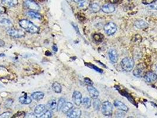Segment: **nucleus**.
<instances>
[{"label":"nucleus","instance_id":"f257e3e1","mask_svg":"<svg viewBox=\"0 0 157 118\" xmlns=\"http://www.w3.org/2000/svg\"><path fill=\"white\" fill-rule=\"evenodd\" d=\"M19 25L22 29L31 34L37 33L39 31V28L28 20H20L19 21Z\"/></svg>","mask_w":157,"mask_h":118},{"label":"nucleus","instance_id":"f03ea898","mask_svg":"<svg viewBox=\"0 0 157 118\" xmlns=\"http://www.w3.org/2000/svg\"><path fill=\"white\" fill-rule=\"evenodd\" d=\"M120 65L123 70L126 71V72H131L133 68L134 61L132 58L125 57L122 59Z\"/></svg>","mask_w":157,"mask_h":118},{"label":"nucleus","instance_id":"7ed1b4c3","mask_svg":"<svg viewBox=\"0 0 157 118\" xmlns=\"http://www.w3.org/2000/svg\"><path fill=\"white\" fill-rule=\"evenodd\" d=\"M101 111L104 115L111 116L113 113V106L108 101L104 102L101 105Z\"/></svg>","mask_w":157,"mask_h":118},{"label":"nucleus","instance_id":"20e7f679","mask_svg":"<svg viewBox=\"0 0 157 118\" xmlns=\"http://www.w3.org/2000/svg\"><path fill=\"white\" fill-rule=\"evenodd\" d=\"M7 33L10 37L14 38H21L25 35V32L21 30H17L13 28H7Z\"/></svg>","mask_w":157,"mask_h":118},{"label":"nucleus","instance_id":"39448f33","mask_svg":"<svg viewBox=\"0 0 157 118\" xmlns=\"http://www.w3.org/2000/svg\"><path fill=\"white\" fill-rule=\"evenodd\" d=\"M104 30L107 35H112L116 33L117 30V27L115 23L109 22L105 26Z\"/></svg>","mask_w":157,"mask_h":118},{"label":"nucleus","instance_id":"423d86ee","mask_svg":"<svg viewBox=\"0 0 157 118\" xmlns=\"http://www.w3.org/2000/svg\"><path fill=\"white\" fill-rule=\"evenodd\" d=\"M24 5L26 8L31 11H38L40 9V7L39 4L35 1H34L33 0H26L24 2Z\"/></svg>","mask_w":157,"mask_h":118},{"label":"nucleus","instance_id":"0eeeda50","mask_svg":"<svg viewBox=\"0 0 157 118\" xmlns=\"http://www.w3.org/2000/svg\"><path fill=\"white\" fill-rule=\"evenodd\" d=\"M145 68V67L143 64L140 63V64H138L133 71V75L135 76H136L139 78L142 77Z\"/></svg>","mask_w":157,"mask_h":118},{"label":"nucleus","instance_id":"6e6552de","mask_svg":"<svg viewBox=\"0 0 157 118\" xmlns=\"http://www.w3.org/2000/svg\"><path fill=\"white\" fill-rule=\"evenodd\" d=\"M72 99L74 103L77 106H79L82 102V93L78 91H74L73 93Z\"/></svg>","mask_w":157,"mask_h":118},{"label":"nucleus","instance_id":"1a4fd4ad","mask_svg":"<svg viewBox=\"0 0 157 118\" xmlns=\"http://www.w3.org/2000/svg\"><path fill=\"white\" fill-rule=\"evenodd\" d=\"M82 115V111L78 108H75L70 110L67 113V116L70 118H78Z\"/></svg>","mask_w":157,"mask_h":118},{"label":"nucleus","instance_id":"9d476101","mask_svg":"<svg viewBox=\"0 0 157 118\" xmlns=\"http://www.w3.org/2000/svg\"><path fill=\"white\" fill-rule=\"evenodd\" d=\"M143 78L148 83H152L157 80V75H156V73L150 72L144 75Z\"/></svg>","mask_w":157,"mask_h":118},{"label":"nucleus","instance_id":"9b49d317","mask_svg":"<svg viewBox=\"0 0 157 118\" xmlns=\"http://www.w3.org/2000/svg\"><path fill=\"white\" fill-rule=\"evenodd\" d=\"M87 91L89 92V93L90 94V96L93 99H96L99 96V93L98 90L92 86H88L87 87Z\"/></svg>","mask_w":157,"mask_h":118},{"label":"nucleus","instance_id":"f8f14e48","mask_svg":"<svg viewBox=\"0 0 157 118\" xmlns=\"http://www.w3.org/2000/svg\"><path fill=\"white\" fill-rule=\"evenodd\" d=\"M108 55L110 60L113 63H116L118 60V54L117 52L114 49H110L109 50Z\"/></svg>","mask_w":157,"mask_h":118},{"label":"nucleus","instance_id":"ddd939ff","mask_svg":"<svg viewBox=\"0 0 157 118\" xmlns=\"http://www.w3.org/2000/svg\"><path fill=\"white\" fill-rule=\"evenodd\" d=\"M101 9L102 10V11L105 13L106 14H110L112 13L115 11V7L110 4H105L102 7H101Z\"/></svg>","mask_w":157,"mask_h":118},{"label":"nucleus","instance_id":"4468645a","mask_svg":"<svg viewBox=\"0 0 157 118\" xmlns=\"http://www.w3.org/2000/svg\"><path fill=\"white\" fill-rule=\"evenodd\" d=\"M114 105L116 108H118L119 110L122 111L123 112H127L129 110V108H128V106L119 100H115L114 102Z\"/></svg>","mask_w":157,"mask_h":118},{"label":"nucleus","instance_id":"2eb2a0df","mask_svg":"<svg viewBox=\"0 0 157 118\" xmlns=\"http://www.w3.org/2000/svg\"><path fill=\"white\" fill-rule=\"evenodd\" d=\"M46 107L44 104H39L36 106V107L35 109V113L37 116H40L43 113L46 112Z\"/></svg>","mask_w":157,"mask_h":118},{"label":"nucleus","instance_id":"dca6fc26","mask_svg":"<svg viewBox=\"0 0 157 118\" xmlns=\"http://www.w3.org/2000/svg\"><path fill=\"white\" fill-rule=\"evenodd\" d=\"M0 26L9 28H13V24L10 20L6 18H3L0 20Z\"/></svg>","mask_w":157,"mask_h":118},{"label":"nucleus","instance_id":"f3484780","mask_svg":"<svg viewBox=\"0 0 157 118\" xmlns=\"http://www.w3.org/2000/svg\"><path fill=\"white\" fill-rule=\"evenodd\" d=\"M19 101L21 103L23 104H29L31 103L32 100L30 97H29L26 93H25L24 95L21 96L19 98Z\"/></svg>","mask_w":157,"mask_h":118},{"label":"nucleus","instance_id":"a211bd4d","mask_svg":"<svg viewBox=\"0 0 157 118\" xmlns=\"http://www.w3.org/2000/svg\"><path fill=\"white\" fill-rule=\"evenodd\" d=\"M134 24L137 28L139 29H143L148 27V24L143 20H137L135 22Z\"/></svg>","mask_w":157,"mask_h":118},{"label":"nucleus","instance_id":"6ab92c4d","mask_svg":"<svg viewBox=\"0 0 157 118\" xmlns=\"http://www.w3.org/2000/svg\"><path fill=\"white\" fill-rule=\"evenodd\" d=\"M31 96L32 98V99L36 101H39L44 98V94L42 92H35L31 94Z\"/></svg>","mask_w":157,"mask_h":118},{"label":"nucleus","instance_id":"aec40b11","mask_svg":"<svg viewBox=\"0 0 157 118\" xmlns=\"http://www.w3.org/2000/svg\"><path fill=\"white\" fill-rule=\"evenodd\" d=\"M2 3L8 7H13L18 4V0H1Z\"/></svg>","mask_w":157,"mask_h":118},{"label":"nucleus","instance_id":"412c9836","mask_svg":"<svg viewBox=\"0 0 157 118\" xmlns=\"http://www.w3.org/2000/svg\"><path fill=\"white\" fill-rule=\"evenodd\" d=\"M27 15L32 18H36L38 20H41L43 16L36 11H30L27 13Z\"/></svg>","mask_w":157,"mask_h":118},{"label":"nucleus","instance_id":"4be33fe9","mask_svg":"<svg viewBox=\"0 0 157 118\" xmlns=\"http://www.w3.org/2000/svg\"><path fill=\"white\" fill-rule=\"evenodd\" d=\"M73 108V104L70 102H66L64 103L62 108V112L64 113H67Z\"/></svg>","mask_w":157,"mask_h":118},{"label":"nucleus","instance_id":"5701e85b","mask_svg":"<svg viewBox=\"0 0 157 118\" xmlns=\"http://www.w3.org/2000/svg\"><path fill=\"white\" fill-rule=\"evenodd\" d=\"M90 9H91V10L93 12V13H98V12L100 11V9H101V7L99 5V4L96 3H92L89 5V7Z\"/></svg>","mask_w":157,"mask_h":118},{"label":"nucleus","instance_id":"b1692460","mask_svg":"<svg viewBox=\"0 0 157 118\" xmlns=\"http://www.w3.org/2000/svg\"><path fill=\"white\" fill-rule=\"evenodd\" d=\"M52 89L56 93H60L62 90V86L58 82H54L52 85Z\"/></svg>","mask_w":157,"mask_h":118},{"label":"nucleus","instance_id":"393cba45","mask_svg":"<svg viewBox=\"0 0 157 118\" xmlns=\"http://www.w3.org/2000/svg\"><path fill=\"white\" fill-rule=\"evenodd\" d=\"M83 108L85 109H89L90 107L91 106V104H92V101L91 98H85L83 100H82V102Z\"/></svg>","mask_w":157,"mask_h":118},{"label":"nucleus","instance_id":"a878e982","mask_svg":"<svg viewBox=\"0 0 157 118\" xmlns=\"http://www.w3.org/2000/svg\"><path fill=\"white\" fill-rule=\"evenodd\" d=\"M47 106L50 110H54L56 108V106H57V102H56V100L54 99L50 100L48 102Z\"/></svg>","mask_w":157,"mask_h":118},{"label":"nucleus","instance_id":"bb28decb","mask_svg":"<svg viewBox=\"0 0 157 118\" xmlns=\"http://www.w3.org/2000/svg\"><path fill=\"white\" fill-rule=\"evenodd\" d=\"M65 103H66V100L64 98H60L59 99L58 102L57 103V106H56V108H57V111L58 112L60 111L62 109L63 106H64Z\"/></svg>","mask_w":157,"mask_h":118},{"label":"nucleus","instance_id":"cd10ccee","mask_svg":"<svg viewBox=\"0 0 157 118\" xmlns=\"http://www.w3.org/2000/svg\"><path fill=\"white\" fill-rule=\"evenodd\" d=\"M89 5L90 4L87 1H86V0H83V1L78 3V7L83 9H87L89 7Z\"/></svg>","mask_w":157,"mask_h":118},{"label":"nucleus","instance_id":"c85d7f7f","mask_svg":"<svg viewBox=\"0 0 157 118\" xmlns=\"http://www.w3.org/2000/svg\"><path fill=\"white\" fill-rule=\"evenodd\" d=\"M93 108L95 110H99L100 107H101V103L99 99H98L97 98L96 99H93Z\"/></svg>","mask_w":157,"mask_h":118},{"label":"nucleus","instance_id":"c756f323","mask_svg":"<svg viewBox=\"0 0 157 118\" xmlns=\"http://www.w3.org/2000/svg\"><path fill=\"white\" fill-rule=\"evenodd\" d=\"M93 38L96 42H100L104 39V35L101 34H95L93 35Z\"/></svg>","mask_w":157,"mask_h":118},{"label":"nucleus","instance_id":"7c9ffc66","mask_svg":"<svg viewBox=\"0 0 157 118\" xmlns=\"http://www.w3.org/2000/svg\"><path fill=\"white\" fill-rule=\"evenodd\" d=\"M53 116V114L51 111H47L43 113L40 116V117L41 118H50Z\"/></svg>","mask_w":157,"mask_h":118},{"label":"nucleus","instance_id":"2f4dec72","mask_svg":"<svg viewBox=\"0 0 157 118\" xmlns=\"http://www.w3.org/2000/svg\"><path fill=\"white\" fill-rule=\"evenodd\" d=\"M26 113L23 111H19L13 116V117H25Z\"/></svg>","mask_w":157,"mask_h":118},{"label":"nucleus","instance_id":"473e14b6","mask_svg":"<svg viewBox=\"0 0 157 118\" xmlns=\"http://www.w3.org/2000/svg\"><path fill=\"white\" fill-rule=\"evenodd\" d=\"M11 116H12V113H11V112H6L0 115V118H8V117H10Z\"/></svg>","mask_w":157,"mask_h":118},{"label":"nucleus","instance_id":"72a5a7b5","mask_svg":"<svg viewBox=\"0 0 157 118\" xmlns=\"http://www.w3.org/2000/svg\"><path fill=\"white\" fill-rule=\"evenodd\" d=\"M155 1L156 0H142V2L143 4L147 5V4H151Z\"/></svg>","mask_w":157,"mask_h":118},{"label":"nucleus","instance_id":"f704fd0d","mask_svg":"<svg viewBox=\"0 0 157 118\" xmlns=\"http://www.w3.org/2000/svg\"><path fill=\"white\" fill-rule=\"evenodd\" d=\"M85 83H86L88 86H92V85H93V82H92V81L91 79H90L87 78V77H86V78L85 79Z\"/></svg>","mask_w":157,"mask_h":118},{"label":"nucleus","instance_id":"c9c22d12","mask_svg":"<svg viewBox=\"0 0 157 118\" xmlns=\"http://www.w3.org/2000/svg\"><path fill=\"white\" fill-rule=\"evenodd\" d=\"M150 8L151 9H152L157 10V0H156L155 2H154L152 4L150 5Z\"/></svg>","mask_w":157,"mask_h":118},{"label":"nucleus","instance_id":"e433bc0d","mask_svg":"<svg viewBox=\"0 0 157 118\" xmlns=\"http://www.w3.org/2000/svg\"><path fill=\"white\" fill-rule=\"evenodd\" d=\"M37 115L35 113H29L27 115H26V116L25 117H31V118H35V117H37V116H36Z\"/></svg>","mask_w":157,"mask_h":118},{"label":"nucleus","instance_id":"4c0bfd02","mask_svg":"<svg viewBox=\"0 0 157 118\" xmlns=\"http://www.w3.org/2000/svg\"><path fill=\"white\" fill-rule=\"evenodd\" d=\"M6 11V9L5 7L0 5V14H4Z\"/></svg>","mask_w":157,"mask_h":118},{"label":"nucleus","instance_id":"58836bf2","mask_svg":"<svg viewBox=\"0 0 157 118\" xmlns=\"http://www.w3.org/2000/svg\"><path fill=\"white\" fill-rule=\"evenodd\" d=\"M123 0H109V1L112 4H117V3H120Z\"/></svg>","mask_w":157,"mask_h":118},{"label":"nucleus","instance_id":"ea45409f","mask_svg":"<svg viewBox=\"0 0 157 118\" xmlns=\"http://www.w3.org/2000/svg\"><path fill=\"white\" fill-rule=\"evenodd\" d=\"M125 116V114L123 113H122L120 111L118 112L116 114V117H124Z\"/></svg>","mask_w":157,"mask_h":118},{"label":"nucleus","instance_id":"a19ab883","mask_svg":"<svg viewBox=\"0 0 157 118\" xmlns=\"http://www.w3.org/2000/svg\"><path fill=\"white\" fill-rule=\"evenodd\" d=\"M52 49L55 52H58V47L56 45H53L52 46Z\"/></svg>","mask_w":157,"mask_h":118},{"label":"nucleus","instance_id":"79ce46f5","mask_svg":"<svg viewBox=\"0 0 157 118\" xmlns=\"http://www.w3.org/2000/svg\"><path fill=\"white\" fill-rule=\"evenodd\" d=\"M4 45H5V42L2 40H0V47H3Z\"/></svg>","mask_w":157,"mask_h":118},{"label":"nucleus","instance_id":"37998d69","mask_svg":"<svg viewBox=\"0 0 157 118\" xmlns=\"http://www.w3.org/2000/svg\"><path fill=\"white\" fill-rule=\"evenodd\" d=\"M71 1H73V2H74V3H78L79 2L83 1V0H71Z\"/></svg>","mask_w":157,"mask_h":118},{"label":"nucleus","instance_id":"c03bdc74","mask_svg":"<svg viewBox=\"0 0 157 118\" xmlns=\"http://www.w3.org/2000/svg\"><path fill=\"white\" fill-rule=\"evenodd\" d=\"M155 73H156V75H157V67H156V69H155Z\"/></svg>","mask_w":157,"mask_h":118},{"label":"nucleus","instance_id":"a18cd8bd","mask_svg":"<svg viewBox=\"0 0 157 118\" xmlns=\"http://www.w3.org/2000/svg\"><path fill=\"white\" fill-rule=\"evenodd\" d=\"M129 1H132V0H129Z\"/></svg>","mask_w":157,"mask_h":118}]
</instances>
